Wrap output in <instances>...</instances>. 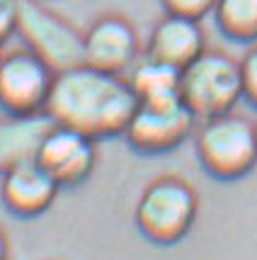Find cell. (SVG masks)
Returning a JSON list of instances; mask_svg holds the SVG:
<instances>
[{"label":"cell","instance_id":"14","mask_svg":"<svg viewBox=\"0 0 257 260\" xmlns=\"http://www.w3.org/2000/svg\"><path fill=\"white\" fill-rule=\"evenodd\" d=\"M211 15L226 39L238 44L257 42V0H216Z\"/></svg>","mask_w":257,"mask_h":260},{"label":"cell","instance_id":"15","mask_svg":"<svg viewBox=\"0 0 257 260\" xmlns=\"http://www.w3.org/2000/svg\"><path fill=\"white\" fill-rule=\"evenodd\" d=\"M240 61V78H243V100L257 107V42L250 44Z\"/></svg>","mask_w":257,"mask_h":260},{"label":"cell","instance_id":"19","mask_svg":"<svg viewBox=\"0 0 257 260\" xmlns=\"http://www.w3.org/2000/svg\"><path fill=\"white\" fill-rule=\"evenodd\" d=\"M3 56H5V46L0 44V63H3Z\"/></svg>","mask_w":257,"mask_h":260},{"label":"cell","instance_id":"20","mask_svg":"<svg viewBox=\"0 0 257 260\" xmlns=\"http://www.w3.org/2000/svg\"><path fill=\"white\" fill-rule=\"evenodd\" d=\"M255 132H257V122H255Z\"/></svg>","mask_w":257,"mask_h":260},{"label":"cell","instance_id":"16","mask_svg":"<svg viewBox=\"0 0 257 260\" xmlns=\"http://www.w3.org/2000/svg\"><path fill=\"white\" fill-rule=\"evenodd\" d=\"M160 5L165 8L168 15H179V17H192L201 20L204 15H209L216 5V0H160Z\"/></svg>","mask_w":257,"mask_h":260},{"label":"cell","instance_id":"17","mask_svg":"<svg viewBox=\"0 0 257 260\" xmlns=\"http://www.w3.org/2000/svg\"><path fill=\"white\" fill-rule=\"evenodd\" d=\"M20 3L22 0H0V44L12 34H17V17H20Z\"/></svg>","mask_w":257,"mask_h":260},{"label":"cell","instance_id":"11","mask_svg":"<svg viewBox=\"0 0 257 260\" xmlns=\"http://www.w3.org/2000/svg\"><path fill=\"white\" fill-rule=\"evenodd\" d=\"M204 51H206V37H204L201 20L168 15V12L153 24L143 46L145 56L170 63L179 71L190 66Z\"/></svg>","mask_w":257,"mask_h":260},{"label":"cell","instance_id":"9","mask_svg":"<svg viewBox=\"0 0 257 260\" xmlns=\"http://www.w3.org/2000/svg\"><path fill=\"white\" fill-rule=\"evenodd\" d=\"M36 163L58 182V187H78L97 166V141L76 129L54 124L39 146Z\"/></svg>","mask_w":257,"mask_h":260},{"label":"cell","instance_id":"2","mask_svg":"<svg viewBox=\"0 0 257 260\" xmlns=\"http://www.w3.org/2000/svg\"><path fill=\"white\" fill-rule=\"evenodd\" d=\"M199 216L197 190L179 175H158L145 185L134 209L136 229L156 246L179 243Z\"/></svg>","mask_w":257,"mask_h":260},{"label":"cell","instance_id":"4","mask_svg":"<svg viewBox=\"0 0 257 260\" xmlns=\"http://www.w3.org/2000/svg\"><path fill=\"white\" fill-rule=\"evenodd\" d=\"M179 100L197 119L233 112L243 100L240 61L226 51L206 49L179 73Z\"/></svg>","mask_w":257,"mask_h":260},{"label":"cell","instance_id":"12","mask_svg":"<svg viewBox=\"0 0 257 260\" xmlns=\"http://www.w3.org/2000/svg\"><path fill=\"white\" fill-rule=\"evenodd\" d=\"M54 126L46 112L5 114L0 119V175L5 170L36 160L39 146Z\"/></svg>","mask_w":257,"mask_h":260},{"label":"cell","instance_id":"7","mask_svg":"<svg viewBox=\"0 0 257 260\" xmlns=\"http://www.w3.org/2000/svg\"><path fill=\"white\" fill-rule=\"evenodd\" d=\"M56 71L32 54L29 49L5 51L0 63V112L3 114H39L54 88Z\"/></svg>","mask_w":257,"mask_h":260},{"label":"cell","instance_id":"3","mask_svg":"<svg viewBox=\"0 0 257 260\" xmlns=\"http://www.w3.org/2000/svg\"><path fill=\"white\" fill-rule=\"evenodd\" d=\"M199 166L216 180H240L257 168L255 122L233 112L201 119L194 129Z\"/></svg>","mask_w":257,"mask_h":260},{"label":"cell","instance_id":"13","mask_svg":"<svg viewBox=\"0 0 257 260\" xmlns=\"http://www.w3.org/2000/svg\"><path fill=\"white\" fill-rule=\"evenodd\" d=\"M179 68L156 61L151 56H141L129 68L126 80L138 102H156L179 98Z\"/></svg>","mask_w":257,"mask_h":260},{"label":"cell","instance_id":"8","mask_svg":"<svg viewBox=\"0 0 257 260\" xmlns=\"http://www.w3.org/2000/svg\"><path fill=\"white\" fill-rule=\"evenodd\" d=\"M141 56L143 49L138 32L124 15H100L83 32V63L97 71L126 76Z\"/></svg>","mask_w":257,"mask_h":260},{"label":"cell","instance_id":"5","mask_svg":"<svg viewBox=\"0 0 257 260\" xmlns=\"http://www.w3.org/2000/svg\"><path fill=\"white\" fill-rule=\"evenodd\" d=\"M17 37L56 73L83 63V32L44 0H22Z\"/></svg>","mask_w":257,"mask_h":260},{"label":"cell","instance_id":"10","mask_svg":"<svg viewBox=\"0 0 257 260\" xmlns=\"http://www.w3.org/2000/svg\"><path fill=\"white\" fill-rule=\"evenodd\" d=\"M58 190V182L36 160L15 166L0 175V202L20 219H34L49 212L56 202Z\"/></svg>","mask_w":257,"mask_h":260},{"label":"cell","instance_id":"6","mask_svg":"<svg viewBox=\"0 0 257 260\" xmlns=\"http://www.w3.org/2000/svg\"><path fill=\"white\" fill-rule=\"evenodd\" d=\"M197 124L199 119L187 110V105L179 98L138 102L122 136L136 153L158 156L185 144L194 134Z\"/></svg>","mask_w":257,"mask_h":260},{"label":"cell","instance_id":"1","mask_svg":"<svg viewBox=\"0 0 257 260\" xmlns=\"http://www.w3.org/2000/svg\"><path fill=\"white\" fill-rule=\"evenodd\" d=\"M136 105L138 100L126 76L78 63L56 73L46 114L54 124L76 129L100 141L124 134Z\"/></svg>","mask_w":257,"mask_h":260},{"label":"cell","instance_id":"18","mask_svg":"<svg viewBox=\"0 0 257 260\" xmlns=\"http://www.w3.org/2000/svg\"><path fill=\"white\" fill-rule=\"evenodd\" d=\"M8 253H10V241H8L5 229L0 226V260H8Z\"/></svg>","mask_w":257,"mask_h":260}]
</instances>
